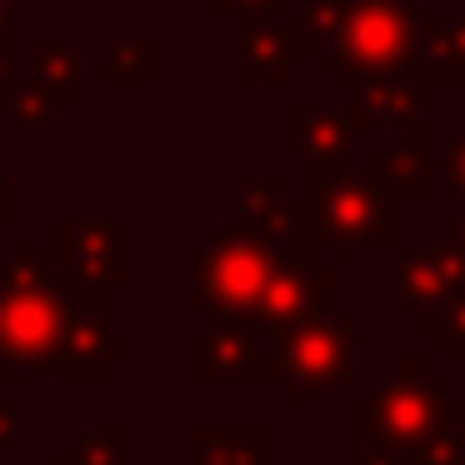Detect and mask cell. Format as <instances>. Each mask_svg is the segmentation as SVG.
Masks as SVG:
<instances>
[{
  "label": "cell",
  "mask_w": 465,
  "mask_h": 465,
  "mask_svg": "<svg viewBox=\"0 0 465 465\" xmlns=\"http://www.w3.org/2000/svg\"><path fill=\"white\" fill-rule=\"evenodd\" d=\"M71 301L61 281L41 265L35 241H21L0 265V381L15 375H55L65 371L71 345Z\"/></svg>",
  "instance_id": "1"
},
{
  "label": "cell",
  "mask_w": 465,
  "mask_h": 465,
  "mask_svg": "<svg viewBox=\"0 0 465 465\" xmlns=\"http://www.w3.org/2000/svg\"><path fill=\"white\" fill-rule=\"evenodd\" d=\"M291 265L301 261L285 241H265L241 225H225L211 241H201V255H195V311L211 321H261L265 295Z\"/></svg>",
  "instance_id": "2"
},
{
  "label": "cell",
  "mask_w": 465,
  "mask_h": 465,
  "mask_svg": "<svg viewBox=\"0 0 465 465\" xmlns=\"http://www.w3.org/2000/svg\"><path fill=\"white\" fill-rule=\"evenodd\" d=\"M305 221L321 245H331L335 271H351L361 245L401 241V201L385 191L381 175H311L301 191Z\"/></svg>",
  "instance_id": "3"
},
{
  "label": "cell",
  "mask_w": 465,
  "mask_h": 465,
  "mask_svg": "<svg viewBox=\"0 0 465 465\" xmlns=\"http://www.w3.org/2000/svg\"><path fill=\"white\" fill-rule=\"evenodd\" d=\"M445 401H450V395H445V381H425L420 355H405V361L395 365L391 385H385L375 401H361L351 411L355 455H391V460H401V465H415L425 435L440 420Z\"/></svg>",
  "instance_id": "4"
},
{
  "label": "cell",
  "mask_w": 465,
  "mask_h": 465,
  "mask_svg": "<svg viewBox=\"0 0 465 465\" xmlns=\"http://www.w3.org/2000/svg\"><path fill=\"white\" fill-rule=\"evenodd\" d=\"M355 371V315L315 311L295 325H271V381L291 405H311Z\"/></svg>",
  "instance_id": "5"
},
{
  "label": "cell",
  "mask_w": 465,
  "mask_h": 465,
  "mask_svg": "<svg viewBox=\"0 0 465 465\" xmlns=\"http://www.w3.org/2000/svg\"><path fill=\"white\" fill-rule=\"evenodd\" d=\"M420 21L425 15L415 0H361L351 31L331 45V61H325L331 85H355L361 91L371 81L405 75L415 35H420Z\"/></svg>",
  "instance_id": "6"
},
{
  "label": "cell",
  "mask_w": 465,
  "mask_h": 465,
  "mask_svg": "<svg viewBox=\"0 0 465 465\" xmlns=\"http://www.w3.org/2000/svg\"><path fill=\"white\" fill-rule=\"evenodd\" d=\"M191 375L205 385H241L271 381V325L255 321H215L201 335V351L191 361Z\"/></svg>",
  "instance_id": "7"
},
{
  "label": "cell",
  "mask_w": 465,
  "mask_h": 465,
  "mask_svg": "<svg viewBox=\"0 0 465 465\" xmlns=\"http://www.w3.org/2000/svg\"><path fill=\"white\" fill-rule=\"evenodd\" d=\"M65 291H121V225L115 221H65L61 225V275Z\"/></svg>",
  "instance_id": "8"
},
{
  "label": "cell",
  "mask_w": 465,
  "mask_h": 465,
  "mask_svg": "<svg viewBox=\"0 0 465 465\" xmlns=\"http://www.w3.org/2000/svg\"><path fill=\"white\" fill-rule=\"evenodd\" d=\"M315 35L305 15H285V21L265 25H241V81L245 85H281L291 65L311 55Z\"/></svg>",
  "instance_id": "9"
},
{
  "label": "cell",
  "mask_w": 465,
  "mask_h": 465,
  "mask_svg": "<svg viewBox=\"0 0 465 465\" xmlns=\"http://www.w3.org/2000/svg\"><path fill=\"white\" fill-rule=\"evenodd\" d=\"M395 285H401L405 311H435V305L465 295V255L450 241L440 245H420V251H401L395 255Z\"/></svg>",
  "instance_id": "10"
},
{
  "label": "cell",
  "mask_w": 465,
  "mask_h": 465,
  "mask_svg": "<svg viewBox=\"0 0 465 465\" xmlns=\"http://www.w3.org/2000/svg\"><path fill=\"white\" fill-rule=\"evenodd\" d=\"M285 151L305 155L311 175H355V145H351V115L291 105L285 111Z\"/></svg>",
  "instance_id": "11"
},
{
  "label": "cell",
  "mask_w": 465,
  "mask_h": 465,
  "mask_svg": "<svg viewBox=\"0 0 465 465\" xmlns=\"http://www.w3.org/2000/svg\"><path fill=\"white\" fill-rule=\"evenodd\" d=\"M401 81L415 85H465V15H425L411 65Z\"/></svg>",
  "instance_id": "12"
},
{
  "label": "cell",
  "mask_w": 465,
  "mask_h": 465,
  "mask_svg": "<svg viewBox=\"0 0 465 465\" xmlns=\"http://www.w3.org/2000/svg\"><path fill=\"white\" fill-rule=\"evenodd\" d=\"M335 265H291V271L275 281V291L265 295L261 305V321L255 325H295L305 315L325 311V285H331Z\"/></svg>",
  "instance_id": "13"
},
{
  "label": "cell",
  "mask_w": 465,
  "mask_h": 465,
  "mask_svg": "<svg viewBox=\"0 0 465 465\" xmlns=\"http://www.w3.org/2000/svg\"><path fill=\"white\" fill-rule=\"evenodd\" d=\"M420 105H425V85L401 81V75L395 81H371L351 101V125H361V131H375V125L405 131V125H420Z\"/></svg>",
  "instance_id": "14"
},
{
  "label": "cell",
  "mask_w": 465,
  "mask_h": 465,
  "mask_svg": "<svg viewBox=\"0 0 465 465\" xmlns=\"http://www.w3.org/2000/svg\"><path fill=\"white\" fill-rule=\"evenodd\" d=\"M195 465H265V430L261 425H201Z\"/></svg>",
  "instance_id": "15"
},
{
  "label": "cell",
  "mask_w": 465,
  "mask_h": 465,
  "mask_svg": "<svg viewBox=\"0 0 465 465\" xmlns=\"http://www.w3.org/2000/svg\"><path fill=\"white\" fill-rule=\"evenodd\" d=\"M0 115L5 121H15L21 131H45V125H55V115H65L61 95L45 91L41 81H15V75H5L0 81Z\"/></svg>",
  "instance_id": "16"
},
{
  "label": "cell",
  "mask_w": 465,
  "mask_h": 465,
  "mask_svg": "<svg viewBox=\"0 0 465 465\" xmlns=\"http://www.w3.org/2000/svg\"><path fill=\"white\" fill-rule=\"evenodd\" d=\"M375 175L385 181V191L395 195V201H420V175H425V165H420V125H405L401 135H395V145L375 161Z\"/></svg>",
  "instance_id": "17"
},
{
  "label": "cell",
  "mask_w": 465,
  "mask_h": 465,
  "mask_svg": "<svg viewBox=\"0 0 465 465\" xmlns=\"http://www.w3.org/2000/svg\"><path fill=\"white\" fill-rule=\"evenodd\" d=\"M35 81L61 95L65 111H75V105H81V55H75V45L45 35V41L35 45Z\"/></svg>",
  "instance_id": "18"
},
{
  "label": "cell",
  "mask_w": 465,
  "mask_h": 465,
  "mask_svg": "<svg viewBox=\"0 0 465 465\" xmlns=\"http://www.w3.org/2000/svg\"><path fill=\"white\" fill-rule=\"evenodd\" d=\"M460 455H465V401H445L440 420H435L430 435H425L420 460L415 465H460Z\"/></svg>",
  "instance_id": "19"
},
{
  "label": "cell",
  "mask_w": 465,
  "mask_h": 465,
  "mask_svg": "<svg viewBox=\"0 0 465 465\" xmlns=\"http://www.w3.org/2000/svg\"><path fill=\"white\" fill-rule=\"evenodd\" d=\"M101 81L105 85H145V81H151V41H145V35H131V41H105Z\"/></svg>",
  "instance_id": "20"
},
{
  "label": "cell",
  "mask_w": 465,
  "mask_h": 465,
  "mask_svg": "<svg viewBox=\"0 0 465 465\" xmlns=\"http://www.w3.org/2000/svg\"><path fill=\"white\" fill-rule=\"evenodd\" d=\"M55 465H125V425L75 435L71 445H61Z\"/></svg>",
  "instance_id": "21"
},
{
  "label": "cell",
  "mask_w": 465,
  "mask_h": 465,
  "mask_svg": "<svg viewBox=\"0 0 465 465\" xmlns=\"http://www.w3.org/2000/svg\"><path fill=\"white\" fill-rule=\"evenodd\" d=\"M420 331L430 335L435 345H440L445 355H455V361H465V295H455V301L435 305V311L420 315Z\"/></svg>",
  "instance_id": "22"
},
{
  "label": "cell",
  "mask_w": 465,
  "mask_h": 465,
  "mask_svg": "<svg viewBox=\"0 0 465 465\" xmlns=\"http://www.w3.org/2000/svg\"><path fill=\"white\" fill-rule=\"evenodd\" d=\"M355 5L361 0H305V25H311V35L315 41H341L345 31H351V21H355Z\"/></svg>",
  "instance_id": "23"
},
{
  "label": "cell",
  "mask_w": 465,
  "mask_h": 465,
  "mask_svg": "<svg viewBox=\"0 0 465 465\" xmlns=\"http://www.w3.org/2000/svg\"><path fill=\"white\" fill-rule=\"evenodd\" d=\"M215 11L241 25H265V21H285L291 0H215Z\"/></svg>",
  "instance_id": "24"
},
{
  "label": "cell",
  "mask_w": 465,
  "mask_h": 465,
  "mask_svg": "<svg viewBox=\"0 0 465 465\" xmlns=\"http://www.w3.org/2000/svg\"><path fill=\"white\" fill-rule=\"evenodd\" d=\"M440 171H445V195L465 205V131L445 141V155H440Z\"/></svg>",
  "instance_id": "25"
},
{
  "label": "cell",
  "mask_w": 465,
  "mask_h": 465,
  "mask_svg": "<svg viewBox=\"0 0 465 465\" xmlns=\"http://www.w3.org/2000/svg\"><path fill=\"white\" fill-rule=\"evenodd\" d=\"M11 55H15V0H0V81L11 75Z\"/></svg>",
  "instance_id": "26"
},
{
  "label": "cell",
  "mask_w": 465,
  "mask_h": 465,
  "mask_svg": "<svg viewBox=\"0 0 465 465\" xmlns=\"http://www.w3.org/2000/svg\"><path fill=\"white\" fill-rule=\"evenodd\" d=\"M5 221H15V195H11V181L0 175V225Z\"/></svg>",
  "instance_id": "27"
},
{
  "label": "cell",
  "mask_w": 465,
  "mask_h": 465,
  "mask_svg": "<svg viewBox=\"0 0 465 465\" xmlns=\"http://www.w3.org/2000/svg\"><path fill=\"white\" fill-rule=\"evenodd\" d=\"M11 440H15V415L5 411V405H0V450H5Z\"/></svg>",
  "instance_id": "28"
},
{
  "label": "cell",
  "mask_w": 465,
  "mask_h": 465,
  "mask_svg": "<svg viewBox=\"0 0 465 465\" xmlns=\"http://www.w3.org/2000/svg\"><path fill=\"white\" fill-rule=\"evenodd\" d=\"M445 241H450L455 251L465 255V215H460V221H450V235H445Z\"/></svg>",
  "instance_id": "29"
},
{
  "label": "cell",
  "mask_w": 465,
  "mask_h": 465,
  "mask_svg": "<svg viewBox=\"0 0 465 465\" xmlns=\"http://www.w3.org/2000/svg\"><path fill=\"white\" fill-rule=\"evenodd\" d=\"M355 465H401V460H391V455H361Z\"/></svg>",
  "instance_id": "30"
}]
</instances>
